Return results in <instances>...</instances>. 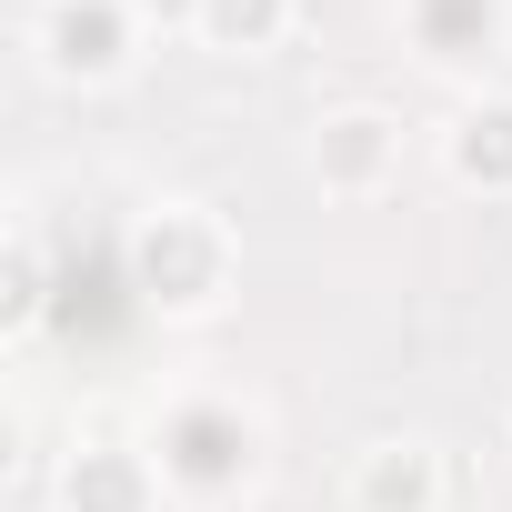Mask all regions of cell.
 <instances>
[{
    "mask_svg": "<svg viewBox=\"0 0 512 512\" xmlns=\"http://www.w3.org/2000/svg\"><path fill=\"white\" fill-rule=\"evenodd\" d=\"M131 282L141 302L161 312H211L231 292V231L201 211V201H161L141 231H131Z\"/></svg>",
    "mask_w": 512,
    "mask_h": 512,
    "instance_id": "1",
    "label": "cell"
},
{
    "mask_svg": "<svg viewBox=\"0 0 512 512\" xmlns=\"http://www.w3.org/2000/svg\"><path fill=\"white\" fill-rule=\"evenodd\" d=\"M161 492H181V502H221V492H241L251 482V462H262V432H251V412L241 402H181L171 422H161Z\"/></svg>",
    "mask_w": 512,
    "mask_h": 512,
    "instance_id": "2",
    "label": "cell"
},
{
    "mask_svg": "<svg viewBox=\"0 0 512 512\" xmlns=\"http://www.w3.org/2000/svg\"><path fill=\"white\" fill-rule=\"evenodd\" d=\"M131 41H141L131 0H41V11H31V51L61 81H121L131 71Z\"/></svg>",
    "mask_w": 512,
    "mask_h": 512,
    "instance_id": "3",
    "label": "cell"
},
{
    "mask_svg": "<svg viewBox=\"0 0 512 512\" xmlns=\"http://www.w3.org/2000/svg\"><path fill=\"white\" fill-rule=\"evenodd\" d=\"M392 171H402V121H392V111L352 101V111H332V121L312 131V181H322L332 201H372Z\"/></svg>",
    "mask_w": 512,
    "mask_h": 512,
    "instance_id": "4",
    "label": "cell"
},
{
    "mask_svg": "<svg viewBox=\"0 0 512 512\" xmlns=\"http://www.w3.org/2000/svg\"><path fill=\"white\" fill-rule=\"evenodd\" d=\"M402 31L432 71H482L512 41V0H402Z\"/></svg>",
    "mask_w": 512,
    "mask_h": 512,
    "instance_id": "5",
    "label": "cell"
},
{
    "mask_svg": "<svg viewBox=\"0 0 512 512\" xmlns=\"http://www.w3.org/2000/svg\"><path fill=\"white\" fill-rule=\"evenodd\" d=\"M352 512H442V452L392 432L352 462Z\"/></svg>",
    "mask_w": 512,
    "mask_h": 512,
    "instance_id": "6",
    "label": "cell"
},
{
    "mask_svg": "<svg viewBox=\"0 0 512 512\" xmlns=\"http://www.w3.org/2000/svg\"><path fill=\"white\" fill-rule=\"evenodd\" d=\"M61 502L71 512H151L161 502V462L151 452H121V442H91L61 462Z\"/></svg>",
    "mask_w": 512,
    "mask_h": 512,
    "instance_id": "7",
    "label": "cell"
},
{
    "mask_svg": "<svg viewBox=\"0 0 512 512\" xmlns=\"http://www.w3.org/2000/svg\"><path fill=\"white\" fill-rule=\"evenodd\" d=\"M442 171H452L462 191L512 201V101H462L452 131H442Z\"/></svg>",
    "mask_w": 512,
    "mask_h": 512,
    "instance_id": "8",
    "label": "cell"
},
{
    "mask_svg": "<svg viewBox=\"0 0 512 512\" xmlns=\"http://www.w3.org/2000/svg\"><path fill=\"white\" fill-rule=\"evenodd\" d=\"M191 31L211 41V51H272L282 31H292V0H201V11H191Z\"/></svg>",
    "mask_w": 512,
    "mask_h": 512,
    "instance_id": "9",
    "label": "cell"
},
{
    "mask_svg": "<svg viewBox=\"0 0 512 512\" xmlns=\"http://www.w3.org/2000/svg\"><path fill=\"white\" fill-rule=\"evenodd\" d=\"M41 282H51V272H41V241L21 231V241H11V302H0V322H11V332H31V322H41V302H51Z\"/></svg>",
    "mask_w": 512,
    "mask_h": 512,
    "instance_id": "10",
    "label": "cell"
},
{
    "mask_svg": "<svg viewBox=\"0 0 512 512\" xmlns=\"http://www.w3.org/2000/svg\"><path fill=\"white\" fill-rule=\"evenodd\" d=\"M131 11H141V21H191L201 0H131Z\"/></svg>",
    "mask_w": 512,
    "mask_h": 512,
    "instance_id": "11",
    "label": "cell"
}]
</instances>
